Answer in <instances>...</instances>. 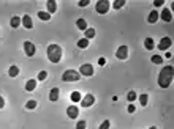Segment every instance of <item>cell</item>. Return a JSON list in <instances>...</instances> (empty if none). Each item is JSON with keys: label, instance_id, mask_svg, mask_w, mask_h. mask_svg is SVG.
I'll return each mask as SVG.
<instances>
[{"label": "cell", "instance_id": "obj_1", "mask_svg": "<svg viewBox=\"0 0 174 129\" xmlns=\"http://www.w3.org/2000/svg\"><path fill=\"white\" fill-rule=\"evenodd\" d=\"M173 80V66H165L158 74V85L161 88H168Z\"/></svg>", "mask_w": 174, "mask_h": 129}, {"label": "cell", "instance_id": "obj_2", "mask_svg": "<svg viewBox=\"0 0 174 129\" xmlns=\"http://www.w3.org/2000/svg\"><path fill=\"white\" fill-rule=\"evenodd\" d=\"M48 58L51 63H59L62 60V47L57 44H51L48 47Z\"/></svg>", "mask_w": 174, "mask_h": 129}, {"label": "cell", "instance_id": "obj_3", "mask_svg": "<svg viewBox=\"0 0 174 129\" xmlns=\"http://www.w3.org/2000/svg\"><path fill=\"white\" fill-rule=\"evenodd\" d=\"M109 8H111V2H108V0H100L95 5V10L98 14H106L109 11Z\"/></svg>", "mask_w": 174, "mask_h": 129}, {"label": "cell", "instance_id": "obj_4", "mask_svg": "<svg viewBox=\"0 0 174 129\" xmlns=\"http://www.w3.org/2000/svg\"><path fill=\"white\" fill-rule=\"evenodd\" d=\"M81 74L78 71H75V69H68V71L63 73V76H62V79H63L65 82H76L79 80Z\"/></svg>", "mask_w": 174, "mask_h": 129}, {"label": "cell", "instance_id": "obj_5", "mask_svg": "<svg viewBox=\"0 0 174 129\" xmlns=\"http://www.w3.org/2000/svg\"><path fill=\"white\" fill-rule=\"evenodd\" d=\"M79 74L81 76H92L94 74V66L92 65H89V63H86V65H81V68H79Z\"/></svg>", "mask_w": 174, "mask_h": 129}, {"label": "cell", "instance_id": "obj_6", "mask_svg": "<svg viewBox=\"0 0 174 129\" xmlns=\"http://www.w3.org/2000/svg\"><path fill=\"white\" fill-rule=\"evenodd\" d=\"M116 57H117L119 60H127V58H128V47H127V46H120V47L117 49V52H116Z\"/></svg>", "mask_w": 174, "mask_h": 129}, {"label": "cell", "instance_id": "obj_7", "mask_svg": "<svg viewBox=\"0 0 174 129\" xmlns=\"http://www.w3.org/2000/svg\"><path fill=\"white\" fill-rule=\"evenodd\" d=\"M94 103H95V96L94 95H86L81 99V104H82V107H90V105H94Z\"/></svg>", "mask_w": 174, "mask_h": 129}, {"label": "cell", "instance_id": "obj_8", "mask_svg": "<svg viewBox=\"0 0 174 129\" xmlns=\"http://www.w3.org/2000/svg\"><path fill=\"white\" fill-rule=\"evenodd\" d=\"M24 50H25L27 57H33V55H35V46H33V43L25 41V43H24Z\"/></svg>", "mask_w": 174, "mask_h": 129}, {"label": "cell", "instance_id": "obj_9", "mask_svg": "<svg viewBox=\"0 0 174 129\" xmlns=\"http://www.w3.org/2000/svg\"><path fill=\"white\" fill-rule=\"evenodd\" d=\"M67 115H68L71 120H76V116L79 115V110H78V107H76V105H70V107L67 109Z\"/></svg>", "mask_w": 174, "mask_h": 129}, {"label": "cell", "instance_id": "obj_10", "mask_svg": "<svg viewBox=\"0 0 174 129\" xmlns=\"http://www.w3.org/2000/svg\"><path fill=\"white\" fill-rule=\"evenodd\" d=\"M161 19V21H165V22H171L173 21V16H171V10H168V8H165L163 11H161V14L158 16Z\"/></svg>", "mask_w": 174, "mask_h": 129}, {"label": "cell", "instance_id": "obj_11", "mask_svg": "<svg viewBox=\"0 0 174 129\" xmlns=\"http://www.w3.org/2000/svg\"><path fill=\"white\" fill-rule=\"evenodd\" d=\"M169 46H171V38L165 36V38H161L160 44H158V49H160V50H166Z\"/></svg>", "mask_w": 174, "mask_h": 129}, {"label": "cell", "instance_id": "obj_12", "mask_svg": "<svg viewBox=\"0 0 174 129\" xmlns=\"http://www.w3.org/2000/svg\"><path fill=\"white\" fill-rule=\"evenodd\" d=\"M46 6H48V13L52 14L57 11V2H54V0H48L46 2Z\"/></svg>", "mask_w": 174, "mask_h": 129}, {"label": "cell", "instance_id": "obj_13", "mask_svg": "<svg viewBox=\"0 0 174 129\" xmlns=\"http://www.w3.org/2000/svg\"><path fill=\"white\" fill-rule=\"evenodd\" d=\"M21 22H22V25H24L25 29H29V30L33 27V24H32V19H30V16H27V14L21 19Z\"/></svg>", "mask_w": 174, "mask_h": 129}, {"label": "cell", "instance_id": "obj_14", "mask_svg": "<svg viewBox=\"0 0 174 129\" xmlns=\"http://www.w3.org/2000/svg\"><path fill=\"white\" fill-rule=\"evenodd\" d=\"M35 87H37V80L35 79H29L25 84V91H33Z\"/></svg>", "mask_w": 174, "mask_h": 129}, {"label": "cell", "instance_id": "obj_15", "mask_svg": "<svg viewBox=\"0 0 174 129\" xmlns=\"http://www.w3.org/2000/svg\"><path fill=\"white\" fill-rule=\"evenodd\" d=\"M59 91H60L59 88H52L51 91H49V99H51L52 103H54V101H57V99H59Z\"/></svg>", "mask_w": 174, "mask_h": 129}, {"label": "cell", "instance_id": "obj_16", "mask_svg": "<svg viewBox=\"0 0 174 129\" xmlns=\"http://www.w3.org/2000/svg\"><path fill=\"white\" fill-rule=\"evenodd\" d=\"M84 35H86V40H92V38L95 36V29H90V27H87V30L84 32Z\"/></svg>", "mask_w": 174, "mask_h": 129}, {"label": "cell", "instance_id": "obj_17", "mask_svg": "<svg viewBox=\"0 0 174 129\" xmlns=\"http://www.w3.org/2000/svg\"><path fill=\"white\" fill-rule=\"evenodd\" d=\"M38 17H40L41 21H49V19H51V14H49L48 11H38Z\"/></svg>", "mask_w": 174, "mask_h": 129}, {"label": "cell", "instance_id": "obj_18", "mask_svg": "<svg viewBox=\"0 0 174 129\" xmlns=\"http://www.w3.org/2000/svg\"><path fill=\"white\" fill-rule=\"evenodd\" d=\"M144 47L147 50L154 49V40H152V38H146V40H144Z\"/></svg>", "mask_w": 174, "mask_h": 129}, {"label": "cell", "instance_id": "obj_19", "mask_svg": "<svg viewBox=\"0 0 174 129\" xmlns=\"http://www.w3.org/2000/svg\"><path fill=\"white\" fill-rule=\"evenodd\" d=\"M76 25H78V29L84 30V32L87 30V22L84 21V19H78V21H76Z\"/></svg>", "mask_w": 174, "mask_h": 129}, {"label": "cell", "instance_id": "obj_20", "mask_svg": "<svg viewBox=\"0 0 174 129\" xmlns=\"http://www.w3.org/2000/svg\"><path fill=\"white\" fill-rule=\"evenodd\" d=\"M10 24H11V27H13V29H18V27L21 25V19H19L18 16H13V17H11V22H10Z\"/></svg>", "mask_w": 174, "mask_h": 129}, {"label": "cell", "instance_id": "obj_21", "mask_svg": "<svg viewBox=\"0 0 174 129\" xmlns=\"http://www.w3.org/2000/svg\"><path fill=\"white\" fill-rule=\"evenodd\" d=\"M157 19H158V13H157V11H152V13L149 14L147 21L150 22V24H155V22H157Z\"/></svg>", "mask_w": 174, "mask_h": 129}, {"label": "cell", "instance_id": "obj_22", "mask_svg": "<svg viewBox=\"0 0 174 129\" xmlns=\"http://www.w3.org/2000/svg\"><path fill=\"white\" fill-rule=\"evenodd\" d=\"M89 46V40H86V38H81V40L78 41V47L79 49H86Z\"/></svg>", "mask_w": 174, "mask_h": 129}, {"label": "cell", "instance_id": "obj_23", "mask_svg": "<svg viewBox=\"0 0 174 129\" xmlns=\"http://www.w3.org/2000/svg\"><path fill=\"white\" fill-rule=\"evenodd\" d=\"M8 74H10V77H16L18 74H19V68H18V66H11Z\"/></svg>", "mask_w": 174, "mask_h": 129}, {"label": "cell", "instance_id": "obj_24", "mask_svg": "<svg viewBox=\"0 0 174 129\" xmlns=\"http://www.w3.org/2000/svg\"><path fill=\"white\" fill-rule=\"evenodd\" d=\"M71 101L73 103H79L81 101V93L79 91H73L71 93Z\"/></svg>", "mask_w": 174, "mask_h": 129}, {"label": "cell", "instance_id": "obj_25", "mask_svg": "<svg viewBox=\"0 0 174 129\" xmlns=\"http://www.w3.org/2000/svg\"><path fill=\"white\" fill-rule=\"evenodd\" d=\"M150 60H152V63H155V65H161V63H163V58H161L160 55H152Z\"/></svg>", "mask_w": 174, "mask_h": 129}, {"label": "cell", "instance_id": "obj_26", "mask_svg": "<svg viewBox=\"0 0 174 129\" xmlns=\"http://www.w3.org/2000/svg\"><path fill=\"white\" fill-rule=\"evenodd\" d=\"M147 101H149V96L147 95H141V96H139V103H141L142 107H144V105H147Z\"/></svg>", "mask_w": 174, "mask_h": 129}, {"label": "cell", "instance_id": "obj_27", "mask_svg": "<svg viewBox=\"0 0 174 129\" xmlns=\"http://www.w3.org/2000/svg\"><path fill=\"white\" fill-rule=\"evenodd\" d=\"M25 107L32 110V109H35V107H37V101H35V99H30V101H27V103H25Z\"/></svg>", "mask_w": 174, "mask_h": 129}, {"label": "cell", "instance_id": "obj_28", "mask_svg": "<svg viewBox=\"0 0 174 129\" xmlns=\"http://www.w3.org/2000/svg\"><path fill=\"white\" fill-rule=\"evenodd\" d=\"M125 5V0H116L114 2V10H120Z\"/></svg>", "mask_w": 174, "mask_h": 129}, {"label": "cell", "instance_id": "obj_29", "mask_svg": "<svg viewBox=\"0 0 174 129\" xmlns=\"http://www.w3.org/2000/svg\"><path fill=\"white\" fill-rule=\"evenodd\" d=\"M109 126H111V121L109 120H104L101 124H100V129H109Z\"/></svg>", "mask_w": 174, "mask_h": 129}, {"label": "cell", "instance_id": "obj_30", "mask_svg": "<svg viewBox=\"0 0 174 129\" xmlns=\"http://www.w3.org/2000/svg\"><path fill=\"white\" fill-rule=\"evenodd\" d=\"M136 91H128V96H127V98H128V101H130V103H133V101L135 99H136Z\"/></svg>", "mask_w": 174, "mask_h": 129}, {"label": "cell", "instance_id": "obj_31", "mask_svg": "<svg viewBox=\"0 0 174 129\" xmlns=\"http://www.w3.org/2000/svg\"><path fill=\"white\" fill-rule=\"evenodd\" d=\"M46 77H48V73L46 71H41L40 74H38V80H44Z\"/></svg>", "mask_w": 174, "mask_h": 129}, {"label": "cell", "instance_id": "obj_32", "mask_svg": "<svg viewBox=\"0 0 174 129\" xmlns=\"http://www.w3.org/2000/svg\"><path fill=\"white\" fill-rule=\"evenodd\" d=\"M78 5L81 6V8H84V6H87V5H89V0H79Z\"/></svg>", "mask_w": 174, "mask_h": 129}, {"label": "cell", "instance_id": "obj_33", "mask_svg": "<svg viewBox=\"0 0 174 129\" xmlns=\"http://www.w3.org/2000/svg\"><path fill=\"white\" fill-rule=\"evenodd\" d=\"M76 129H86V121H79L76 124Z\"/></svg>", "mask_w": 174, "mask_h": 129}, {"label": "cell", "instance_id": "obj_34", "mask_svg": "<svg viewBox=\"0 0 174 129\" xmlns=\"http://www.w3.org/2000/svg\"><path fill=\"white\" fill-rule=\"evenodd\" d=\"M135 110H136V107H135L133 104H130V105H128V112H130V113H133Z\"/></svg>", "mask_w": 174, "mask_h": 129}, {"label": "cell", "instance_id": "obj_35", "mask_svg": "<svg viewBox=\"0 0 174 129\" xmlns=\"http://www.w3.org/2000/svg\"><path fill=\"white\" fill-rule=\"evenodd\" d=\"M3 107H5V99L0 96V109H3Z\"/></svg>", "mask_w": 174, "mask_h": 129}, {"label": "cell", "instance_id": "obj_36", "mask_svg": "<svg viewBox=\"0 0 174 129\" xmlns=\"http://www.w3.org/2000/svg\"><path fill=\"white\" fill-rule=\"evenodd\" d=\"M104 63H106V60H104L103 57H101V58H98V65H100V66H103Z\"/></svg>", "mask_w": 174, "mask_h": 129}, {"label": "cell", "instance_id": "obj_37", "mask_svg": "<svg viewBox=\"0 0 174 129\" xmlns=\"http://www.w3.org/2000/svg\"><path fill=\"white\" fill-rule=\"evenodd\" d=\"M154 5H155V6H161V5H163V2H161V0H155Z\"/></svg>", "mask_w": 174, "mask_h": 129}, {"label": "cell", "instance_id": "obj_38", "mask_svg": "<svg viewBox=\"0 0 174 129\" xmlns=\"http://www.w3.org/2000/svg\"><path fill=\"white\" fill-rule=\"evenodd\" d=\"M149 129H157V128H155V126H152V128H149Z\"/></svg>", "mask_w": 174, "mask_h": 129}]
</instances>
